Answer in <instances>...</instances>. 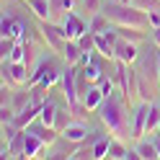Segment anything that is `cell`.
<instances>
[{
  "label": "cell",
  "mask_w": 160,
  "mask_h": 160,
  "mask_svg": "<svg viewBox=\"0 0 160 160\" xmlns=\"http://www.w3.org/2000/svg\"><path fill=\"white\" fill-rule=\"evenodd\" d=\"M132 103L127 101V96L122 93L119 96L116 91L106 98V101L101 103V108H98V116H101V122L108 127V132H111L114 137L119 139H127L129 137H134L132 134Z\"/></svg>",
  "instance_id": "6da1fadb"
},
{
  "label": "cell",
  "mask_w": 160,
  "mask_h": 160,
  "mask_svg": "<svg viewBox=\"0 0 160 160\" xmlns=\"http://www.w3.org/2000/svg\"><path fill=\"white\" fill-rule=\"evenodd\" d=\"M59 26H62L65 39H70V42H78L83 34H88V21L83 18V13H78V11H67L59 18Z\"/></svg>",
  "instance_id": "7a4b0ae2"
},
{
  "label": "cell",
  "mask_w": 160,
  "mask_h": 160,
  "mask_svg": "<svg viewBox=\"0 0 160 160\" xmlns=\"http://www.w3.org/2000/svg\"><path fill=\"white\" fill-rule=\"evenodd\" d=\"M150 108H152V101H134L132 103V134L134 139H139L142 134H147V119H150Z\"/></svg>",
  "instance_id": "3957f363"
},
{
  "label": "cell",
  "mask_w": 160,
  "mask_h": 160,
  "mask_svg": "<svg viewBox=\"0 0 160 160\" xmlns=\"http://www.w3.org/2000/svg\"><path fill=\"white\" fill-rule=\"evenodd\" d=\"M137 57H139V44L129 42V39H124V36H119L116 44H114V59L127 62V65H134Z\"/></svg>",
  "instance_id": "277c9868"
},
{
  "label": "cell",
  "mask_w": 160,
  "mask_h": 160,
  "mask_svg": "<svg viewBox=\"0 0 160 160\" xmlns=\"http://www.w3.org/2000/svg\"><path fill=\"white\" fill-rule=\"evenodd\" d=\"M88 132H91V127H88V122H83V119H72V122H70L62 132L65 139L67 142H72V145H80V142H85L88 139Z\"/></svg>",
  "instance_id": "5b68a950"
},
{
  "label": "cell",
  "mask_w": 160,
  "mask_h": 160,
  "mask_svg": "<svg viewBox=\"0 0 160 160\" xmlns=\"http://www.w3.org/2000/svg\"><path fill=\"white\" fill-rule=\"evenodd\" d=\"M80 101H83V106L88 108V111H98L101 103L106 101V96H103L101 88H98V83H91L83 93H80Z\"/></svg>",
  "instance_id": "8992f818"
},
{
  "label": "cell",
  "mask_w": 160,
  "mask_h": 160,
  "mask_svg": "<svg viewBox=\"0 0 160 160\" xmlns=\"http://www.w3.org/2000/svg\"><path fill=\"white\" fill-rule=\"evenodd\" d=\"M39 21H52V0H26Z\"/></svg>",
  "instance_id": "52a82bcc"
},
{
  "label": "cell",
  "mask_w": 160,
  "mask_h": 160,
  "mask_svg": "<svg viewBox=\"0 0 160 160\" xmlns=\"http://www.w3.org/2000/svg\"><path fill=\"white\" fill-rule=\"evenodd\" d=\"M59 57L65 59V65H80V57H83V49H80L78 42H70L62 47V52H59Z\"/></svg>",
  "instance_id": "ba28073f"
},
{
  "label": "cell",
  "mask_w": 160,
  "mask_h": 160,
  "mask_svg": "<svg viewBox=\"0 0 160 160\" xmlns=\"http://www.w3.org/2000/svg\"><path fill=\"white\" fill-rule=\"evenodd\" d=\"M134 150H137L139 160H155V158H160V152H158V147H155L152 139H142V137H139L137 145H134Z\"/></svg>",
  "instance_id": "9c48e42d"
},
{
  "label": "cell",
  "mask_w": 160,
  "mask_h": 160,
  "mask_svg": "<svg viewBox=\"0 0 160 160\" xmlns=\"http://www.w3.org/2000/svg\"><path fill=\"white\" fill-rule=\"evenodd\" d=\"M57 111H59V106L54 103V98H49V96H47V101L42 103V111H39V119H42V122H44L47 127H54Z\"/></svg>",
  "instance_id": "30bf717a"
},
{
  "label": "cell",
  "mask_w": 160,
  "mask_h": 160,
  "mask_svg": "<svg viewBox=\"0 0 160 160\" xmlns=\"http://www.w3.org/2000/svg\"><path fill=\"white\" fill-rule=\"evenodd\" d=\"M111 139L114 137H108V134H98L96 137V142H93V158H108V147H111Z\"/></svg>",
  "instance_id": "8fae6325"
},
{
  "label": "cell",
  "mask_w": 160,
  "mask_h": 160,
  "mask_svg": "<svg viewBox=\"0 0 160 160\" xmlns=\"http://www.w3.org/2000/svg\"><path fill=\"white\" fill-rule=\"evenodd\" d=\"M101 8H103V0H78V11L88 13V18L101 13Z\"/></svg>",
  "instance_id": "7c38bea8"
},
{
  "label": "cell",
  "mask_w": 160,
  "mask_h": 160,
  "mask_svg": "<svg viewBox=\"0 0 160 160\" xmlns=\"http://www.w3.org/2000/svg\"><path fill=\"white\" fill-rule=\"evenodd\" d=\"M5 59H11V62H26V47H23V42H16V47L11 49V54H8Z\"/></svg>",
  "instance_id": "4fadbf2b"
},
{
  "label": "cell",
  "mask_w": 160,
  "mask_h": 160,
  "mask_svg": "<svg viewBox=\"0 0 160 160\" xmlns=\"http://www.w3.org/2000/svg\"><path fill=\"white\" fill-rule=\"evenodd\" d=\"M147 21H150V28L160 26V8H150L147 11Z\"/></svg>",
  "instance_id": "5bb4252c"
},
{
  "label": "cell",
  "mask_w": 160,
  "mask_h": 160,
  "mask_svg": "<svg viewBox=\"0 0 160 160\" xmlns=\"http://www.w3.org/2000/svg\"><path fill=\"white\" fill-rule=\"evenodd\" d=\"M132 5L142 8V11H150V8H158V0H132Z\"/></svg>",
  "instance_id": "9a60e30c"
},
{
  "label": "cell",
  "mask_w": 160,
  "mask_h": 160,
  "mask_svg": "<svg viewBox=\"0 0 160 160\" xmlns=\"http://www.w3.org/2000/svg\"><path fill=\"white\" fill-rule=\"evenodd\" d=\"M155 132H160V124H158V129H155Z\"/></svg>",
  "instance_id": "2e32d148"
}]
</instances>
